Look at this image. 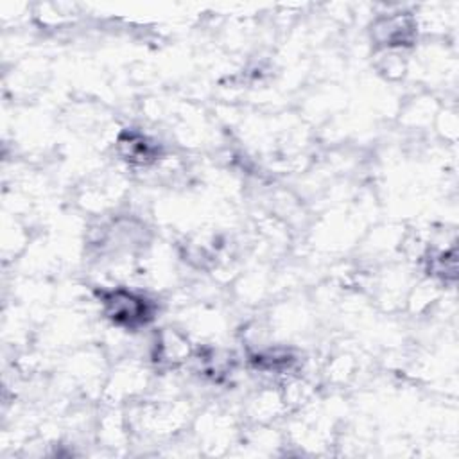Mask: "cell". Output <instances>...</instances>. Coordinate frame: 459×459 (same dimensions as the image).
Listing matches in <instances>:
<instances>
[{
  "label": "cell",
  "instance_id": "obj_2",
  "mask_svg": "<svg viewBox=\"0 0 459 459\" xmlns=\"http://www.w3.org/2000/svg\"><path fill=\"white\" fill-rule=\"evenodd\" d=\"M418 22L411 13H387L378 16L371 25L373 39L385 48L411 45L416 38Z\"/></svg>",
  "mask_w": 459,
  "mask_h": 459
},
{
  "label": "cell",
  "instance_id": "obj_1",
  "mask_svg": "<svg viewBox=\"0 0 459 459\" xmlns=\"http://www.w3.org/2000/svg\"><path fill=\"white\" fill-rule=\"evenodd\" d=\"M102 303L106 316L118 326L136 328L151 319L149 301L127 289H111L102 292Z\"/></svg>",
  "mask_w": 459,
  "mask_h": 459
}]
</instances>
